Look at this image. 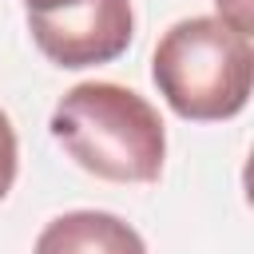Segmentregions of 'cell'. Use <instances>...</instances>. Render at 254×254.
I'll return each instance as SVG.
<instances>
[{
	"label": "cell",
	"instance_id": "cell-1",
	"mask_svg": "<svg viewBox=\"0 0 254 254\" xmlns=\"http://www.w3.org/2000/svg\"><path fill=\"white\" fill-rule=\"evenodd\" d=\"M56 143L95 179L155 183L167 155L159 111L119 83H75L52 111Z\"/></svg>",
	"mask_w": 254,
	"mask_h": 254
},
{
	"label": "cell",
	"instance_id": "cell-2",
	"mask_svg": "<svg viewBox=\"0 0 254 254\" xmlns=\"http://www.w3.org/2000/svg\"><path fill=\"white\" fill-rule=\"evenodd\" d=\"M155 83L183 119H230L246 107L254 83L250 36L218 16H190L167 28L155 48Z\"/></svg>",
	"mask_w": 254,
	"mask_h": 254
},
{
	"label": "cell",
	"instance_id": "cell-3",
	"mask_svg": "<svg viewBox=\"0 0 254 254\" xmlns=\"http://www.w3.org/2000/svg\"><path fill=\"white\" fill-rule=\"evenodd\" d=\"M36 48L60 67L111 64L127 52L135 16L131 0H75L56 12H28Z\"/></svg>",
	"mask_w": 254,
	"mask_h": 254
},
{
	"label": "cell",
	"instance_id": "cell-4",
	"mask_svg": "<svg viewBox=\"0 0 254 254\" xmlns=\"http://www.w3.org/2000/svg\"><path fill=\"white\" fill-rule=\"evenodd\" d=\"M36 254H147L143 238L107 210H71L44 226Z\"/></svg>",
	"mask_w": 254,
	"mask_h": 254
},
{
	"label": "cell",
	"instance_id": "cell-5",
	"mask_svg": "<svg viewBox=\"0 0 254 254\" xmlns=\"http://www.w3.org/2000/svg\"><path fill=\"white\" fill-rule=\"evenodd\" d=\"M12 183H16V131L12 119L0 111V202L12 190Z\"/></svg>",
	"mask_w": 254,
	"mask_h": 254
},
{
	"label": "cell",
	"instance_id": "cell-6",
	"mask_svg": "<svg viewBox=\"0 0 254 254\" xmlns=\"http://www.w3.org/2000/svg\"><path fill=\"white\" fill-rule=\"evenodd\" d=\"M214 4H218V20H226L250 36V0H214Z\"/></svg>",
	"mask_w": 254,
	"mask_h": 254
},
{
	"label": "cell",
	"instance_id": "cell-7",
	"mask_svg": "<svg viewBox=\"0 0 254 254\" xmlns=\"http://www.w3.org/2000/svg\"><path fill=\"white\" fill-rule=\"evenodd\" d=\"M24 4H28V12H56V8H67L75 0H24Z\"/></svg>",
	"mask_w": 254,
	"mask_h": 254
}]
</instances>
